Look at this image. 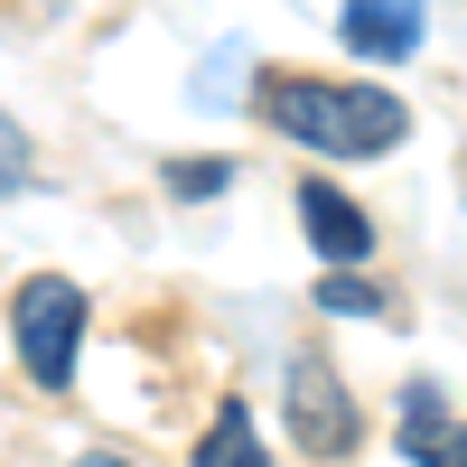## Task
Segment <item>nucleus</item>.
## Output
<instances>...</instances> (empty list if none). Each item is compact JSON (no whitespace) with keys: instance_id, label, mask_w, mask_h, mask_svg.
<instances>
[{"instance_id":"1","label":"nucleus","mask_w":467,"mask_h":467,"mask_svg":"<svg viewBox=\"0 0 467 467\" xmlns=\"http://www.w3.org/2000/svg\"><path fill=\"white\" fill-rule=\"evenodd\" d=\"M262 122H281V140L318 150V160H383L411 131V112L393 94L327 85V75H262Z\"/></svg>"},{"instance_id":"2","label":"nucleus","mask_w":467,"mask_h":467,"mask_svg":"<svg viewBox=\"0 0 467 467\" xmlns=\"http://www.w3.org/2000/svg\"><path fill=\"white\" fill-rule=\"evenodd\" d=\"M10 327H19V365H28V383L66 393V383H75V346H85V290L57 281V271H37V281L10 299Z\"/></svg>"},{"instance_id":"3","label":"nucleus","mask_w":467,"mask_h":467,"mask_svg":"<svg viewBox=\"0 0 467 467\" xmlns=\"http://www.w3.org/2000/svg\"><path fill=\"white\" fill-rule=\"evenodd\" d=\"M290 440L308 458H346V449H356V393L337 383L327 356H299L290 365Z\"/></svg>"},{"instance_id":"4","label":"nucleus","mask_w":467,"mask_h":467,"mask_svg":"<svg viewBox=\"0 0 467 467\" xmlns=\"http://www.w3.org/2000/svg\"><path fill=\"white\" fill-rule=\"evenodd\" d=\"M299 234H308V244H318V262H337V271H356V262L374 253V215L346 197V187H327V178L299 187Z\"/></svg>"},{"instance_id":"5","label":"nucleus","mask_w":467,"mask_h":467,"mask_svg":"<svg viewBox=\"0 0 467 467\" xmlns=\"http://www.w3.org/2000/svg\"><path fill=\"white\" fill-rule=\"evenodd\" d=\"M346 47L356 57H374V66H402L411 47H420V0H346Z\"/></svg>"},{"instance_id":"6","label":"nucleus","mask_w":467,"mask_h":467,"mask_svg":"<svg viewBox=\"0 0 467 467\" xmlns=\"http://www.w3.org/2000/svg\"><path fill=\"white\" fill-rule=\"evenodd\" d=\"M402 449L420 467H467V420H449V402L431 393V383L402 393Z\"/></svg>"},{"instance_id":"7","label":"nucleus","mask_w":467,"mask_h":467,"mask_svg":"<svg viewBox=\"0 0 467 467\" xmlns=\"http://www.w3.org/2000/svg\"><path fill=\"white\" fill-rule=\"evenodd\" d=\"M197 467H271L262 440H253V411H244V402H224V411H215V431L197 440Z\"/></svg>"},{"instance_id":"8","label":"nucleus","mask_w":467,"mask_h":467,"mask_svg":"<svg viewBox=\"0 0 467 467\" xmlns=\"http://www.w3.org/2000/svg\"><path fill=\"white\" fill-rule=\"evenodd\" d=\"M169 187H178L187 206H197V197H224V187H234V160H169Z\"/></svg>"},{"instance_id":"9","label":"nucleus","mask_w":467,"mask_h":467,"mask_svg":"<svg viewBox=\"0 0 467 467\" xmlns=\"http://www.w3.org/2000/svg\"><path fill=\"white\" fill-rule=\"evenodd\" d=\"M318 308H327V318H374L383 290H374V281H346V271H337V281H318Z\"/></svg>"},{"instance_id":"10","label":"nucleus","mask_w":467,"mask_h":467,"mask_svg":"<svg viewBox=\"0 0 467 467\" xmlns=\"http://www.w3.org/2000/svg\"><path fill=\"white\" fill-rule=\"evenodd\" d=\"M28 187V140H19V122L0 112V197H19Z\"/></svg>"},{"instance_id":"11","label":"nucleus","mask_w":467,"mask_h":467,"mask_svg":"<svg viewBox=\"0 0 467 467\" xmlns=\"http://www.w3.org/2000/svg\"><path fill=\"white\" fill-rule=\"evenodd\" d=\"M75 467H131V458H112V449H94V458H75Z\"/></svg>"}]
</instances>
